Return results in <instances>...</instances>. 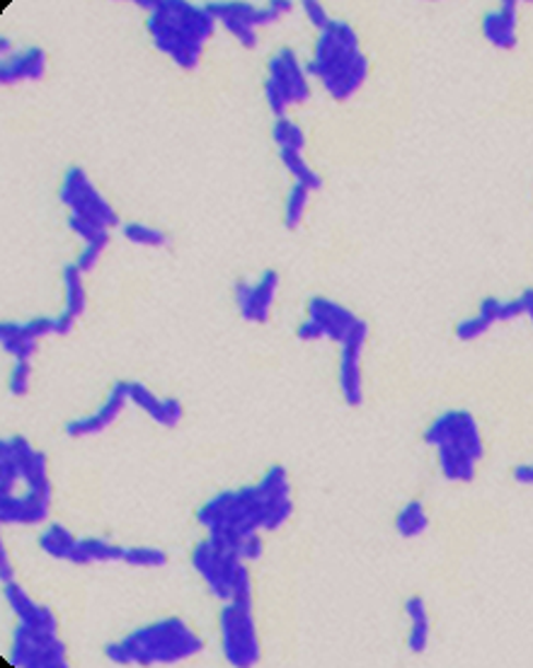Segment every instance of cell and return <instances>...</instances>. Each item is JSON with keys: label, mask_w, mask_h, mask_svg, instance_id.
<instances>
[{"label": "cell", "mask_w": 533, "mask_h": 668, "mask_svg": "<svg viewBox=\"0 0 533 668\" xmlns=\"http://www.w3.org/2000/svg\"><path fill=\"white\" fill-rule=\"evenodd\" d=\"M291 517L293 489L287 467L281 465H271L255 485L219 491L197 509V523L206 535L247 564L263 560V533L284 529Z\"/></svg>", "instance_id": "1"}, {"label": "cell", "mask_w": 533, "mask_h": 668, "mask_svg": "<svg viewBox=\"0 0 533 668\" xmlns=\"http://www.w3.org/2000/svg\"><path fill=\"white\" fill-rule=\"evenodd\" d=\"M49 458L29 439L10 434L0 441V521L39 525L51 511Z\"/></svg>", "instance_id": "2"}, {"label": "cell", "mask_w": 533, "mask_h": 668, "mask_svg": "<svg viewBox=\"0 0 533 668\" xmlns=\"http://www.w3.org/2000/svg\"><path fill=\"white\" fill-rule=\"evenodd\" d=\"M306 69L330 100L347 102L368 81L372 63L362 49L359 32L347 20L332 17L315 37Z\"/></svg>", "instance_id": "3"}, {"label": "cell", "mask_w": 533, "mask_h": 668, "mask_svg": "<svg viewBox=\"0 0 533 668\" xmlns=\"http://www.w3.org/2000/svg\"><path fill=\"white\" fill-rule=\"evenodd\" d=\"M138 5L148 13L146 29L156 49L166 53L178 69H197L206 41L219 25L209 5H194L184 0H141Z\"/></svg>", "instance_id": "4"}, {"label": "cell", "mask_w": 533, "mask_h": 668, "mask_svg": "<svg viewBox=\"0 0 533 668\" xmlns=\"http://www.w3.org/2000/svg\"><path fill=\"white\" fill-rule=\"evenodd\" d=\"M204 652V640L187 620L160 618L105 647L114 666H175Z\"/></svg>", "instance_id": "5"}, {"label": "cell", "mask_w": 533, "mask_h": 668, "mask_svg": "<svg viewBox=\"0 0 533 668\" xmlns=\"http://www.w3.org/2000/svg\"><path fill=\"white\" fill-rule=\"evenodd\" d=\"M424 444L437 456V470L446 482L465 485L475 479L485 458L481 422L468 410H444L424 429Z\"/></svg>", "instance_id": "6"}, {"label": "cell", "mask_w": 533, "mask_h": 668, "mask_svg": "<svg viewBox=\"0 0 533 668\" xmlns=\"http://www.w3.org/2000/svg\"><path fill=\"white\" fill-rule=\"evenodd\" d=\"M190 560L206 591L221 604L241 596H255L253 574H250L247 562L233 550H228L226 545L209 538V535L194 545Z\"/></svg>", "instance_id": "7"}, {"label": "cell", "mask_w": 533, "mask_h": 668, "mask_svg": "<svg viewBox=\"0 0 533 668\" xmlns=\"http://www.w3.org/2000/svg\"><path fill=\"white\" fill-rule=\"evenodd\" d=\"M219 642L228 666L253 668L263 661V640H259L255 620V596H241L221 606Z\"/></svg>", "instance_id": "8"}, {"label": "cell", "mask_w": 533, "mask_h": 668, "mask_svg": "<svg viewBox=\"0 0 533 668\" xmlns=\"http://www.w3.org/2000/svg\"><path fill=\"white\" fill-rule=\"evenodd\" d=\"M265 102L277 119L287 117L291 107L306 105L311 100L308 69L299 59L296 49L279 47L267 59V78L263 85Z\"/></svg>", "instance_id": "9"}, {"label": "cell", "mask_w": 533, "mask_h": 668, "mask_svg": "<svg viewBox=\"0 0 533 668\" xmlns=\"http://www.w3.org/2000/svg\"><path fill=\"white\" fill-rule=\"evenodd\" d=\"M8 661L17 668H69V647L59 634V622H15Z\"/></svg>", "instance_id": "10"}, {"label": "cell", "mask_w": 533, "mask_h": 668, "mask_svg": "<svg viewBox=\"0 0 533 668\" xmlns=\"http://www.w3.org/2000/svg\"><path fill=\"white\" fill-rule=\"evenodd\" d=\"M293 3L289 0H271V3L257 8L253 3H209L211 15L228 35L235 37L247 49L257 47V32L271 27L287 13H291Z\"/></svg>", "instance_id": "11"}, {"label": "cell", "mask_w": 533, "mask_h": 668, "mask_svg": "<svg viewBox=\"0 0 533 668\" xmlns=\"http://www.w3.org/2000/svg\"><path fill=\"white\" fill-rule=\"evenodd\" d=\"M59 199L69 209V216L81 218V221H88L107 230L119 226L114 206L105 199V194L95 187L90 174L83 168L66 170L59 187Z\"/></svg>", "instance_id": "12"}, {"label": "cell", "mask_w": 533, "mask_h": 668, "mask_svg": "<svg viewBox=\"0 0 533 668\" xmlns=\"http://www.w3.org/2000/svg\"><path fill=\"white\" fill-rule=\"evenodd\" d=\"M359 317L347 305L337 303L328 295H311L306 303V317L299 325L296 337L301 342H335L340 344L359 325Z\"/></svg>", "instance_id": "13"}, {"label": "cell", "mask_w": 533, "mask_h": 668, "mask_svg": "<svg viewBox=\"0 0 533 668\" xmlns=\"http://www.w3.org/2000/svg\"><path fill=\"white\" fill-rule=\"evenodd\" d=\"M73 327L63 323L61 315H39L32 320H10L0 327V344L3 352L13 356V361H32L37 352V344L45 337H63Z\"/></svg>", "instance_id": "14"}, {"label": "cell", "mask_w": 533, "mask_h": 668, "mask_svg": "<svg viewBox=\"0 0 533 668\" xmlns=\"http://www.w3.org/2000/svg\"><path fill=\"white\" fill-rule=\"evenodd\" d=\"M372 335L368 323L359 320L354 330L340 342V359H337V390L350 408L364 402V349Z\"/></svg>", "instance_id": "15"}, {"label": "cell", "mask_w": 533, "mask_h": 668, "mask_svg": "<svg viewBox=\"0 0 533 668\" xmlns=\"http://www.w3.org/2000/svg\"><path fill=\"white\" fill-rule=\"evenodd\" d=\"M279 287H281V277L275 269H265L255 279L238 281L233 291L238 315H241L245 323L253 325L267 323L271 308H275L277 303Z\"/></svg>", "instance_id": "16"}, {"label": "cell", "mask_w": 533, "mask_h": 668, "mask_svg": "<svg viewBox=\"0 0 533 668\" xmlns=\"http://www.w3.org/2000/svg\"><path fill=\"white\" fill-rule=\"evenodd\" d=\"M129 402H132L129 400V380H119L93 412L81 414V417L66 422L63 432H66V436H73V439H88V436L102 434L122 417V412Z\"/></svg>", "instance_id": "17"}, {"label": "cell", "mask_w": 533, "mask_h": 668, "mask_svg": "<svg viewBox=\"0 0 533 668\" xmlns=\"http://www.w3.org/2000/svg\"><path fill=\"white\" fill-rule=\"evenodd\" d=\"M521 315H524V308H521L519 295L517 299H495V295H489V299L477 305L473 315L456 323L453 335L456 339H461V342H473V339L485 337L495 325L517 320Z\"/></svg>", "instance_id": "18"}, {"label": "cell", "mask_w": 533, "mask_h": 668, "mask_svg": "<svg viewBox=\"0 0 533 668\" xmlns=\"http://www.w3.org/2000/svg\"><path fill=\"white\" fill-rule=\"evenodd\" d=\"M49 69V53L41 47H25L10 51L0 63V83L17 85L27 81H41Z\"/></svg>", "instance_id": "19"}, {"label": "cell", "mask_w": 533, "mask_h": 668, "mask_svg": "<svg viewBox=\"0 0 533 668\" xmlns=\"http://www.w3.org/2000/svg\"><path fill=\"white\" fill-rule=\"evenodd\" d=\"M481 32L495 49H514L519 41V3L505 0L499 8L487 10L481 20Z\"/></svg>", "instance_id": "20"}, {"label": "cell", "mask_w": 533, "mask_h": 668, "mask_svg": "<svg viewBox=\"0 0 533 668\" xmlns=\"http://www.w3.org/2000/svg\"><path fill=\"white\" fill-rule=\"evenodd\" d=\"M129 400H132V404H136L141 412H146L158 426H162V429H175L184 417V408L180 400L158 398L144 382L129 380Z\"/></svg>", "instance_id": "21"}, {"label": "cell", "mask_w": 533, "mask_h": 668, "mask_svg": "<svg viewBox=\"0 0 533 668\" xmlns=\"http://www.w3.org/2000/svg\"><path fill=\"white\" fill-rule=\"evenodd\" d=\"M126 545H117L105 538H78L71 545L66 562L71 564H107V562H124Z\"/></svg>", "instance_id": "22"}, {"label": "cell", "mask_w": 533, "mask_h": 668, "mask_svg": "<svg viewBox=\"0 0 533 668\" xmlns=\"http://www.w3.org/2000/svg\"><path fill=\"white\" fill-rule=\"evenodd\" d=\"M402 616L408 618V652L424 654L432 640V618L429 608L422 596H410L402 606Z\"/></svg>", "instance_id": "23"}, {"label": "cell", "mask_w": 533, "mask_h": 668, "mask_svg": "<svg viewBox=\"0 0 533 668\" xmlns=\"http://www.w3.org/2000/svg\"><path fill=\"white\" fill-rule=\"evenodd\" d=\"M61 281H63V308L59 315L63 317V323L73 327L75 320L85 313V308H88V291H85L83 271L75 262L63 267Z\"/></svg>", "instance_id": "24"}, {"label": "cell", "mask_w": 533, "mask_h": 668, "mask_svg": "<svg viewBox=\"0 0 533 668\" xmlns=\"http://www.w3.org/2000/svg\"><path fill=\"white\" fill-rule=\"evenodd\" d=\"M429 531V513L420 499H410L402 503L396 513V533L400 538L412 541Z\"/></svg>", "instance_id": "25"}, {"label": "cell", "mask_w": 533, "mask_h": 668, "mask_svg": "<svg viewBox=\"0 0 533 668\" xmlns=\"http://www.w3.org/2000/svg\"><path fill=\"white\" fill-rule=\"evenodd\" d=\"M277 153L281 166H284V170L291 174L293 184H301V187H306L311 192H318L323 187L320 172L306 160V153L303 150H277Z\"/></svg>", "instance_id": "26"}, {"label": "cell", "mask_w": 533, "mask_h": 668, "mask_svg": "<svg viewBox=\"0 0 533 668\" xmlns=\"http://www.w3.org/2000/svg\"><path fill=\"white\" fill-rule=\"evenodd\" d=\"M73 541H75V535L66 529V525H61V523H49L47 529H41V533H39L41 552L53 557V560H61V562H66Z\"/></svg>", "instance_id": "27"}, {"label": "cell", "mask_w": 533, "mask_h": 668, "mask_svg": "<svg viewBox=\"0 0 533 668\" xmlns=\"http://www.w3.org/2000/svg\"><path fill=\"white\" fill-rule=\"evenodd\" d=\"M271 141H275L277 150H306V131L289 117L277 119L271 126Z\"/></svg>", "instance_id": "28"}, {"label": "cell", "mask_w": 533, "mask_h": 668, "mask_svg": "<svg viewBox=\"0 0 533 668\" xmlns=\"http://www.w3.org/2000/svg\"><path fill=\"white\" fill-rule=\"evenodd\" d=\"M311 190L301 187V184H291L289 192H287V199H284V226L289 230H296L301 228L303 218H306L308 214V206H311Z\"/></svg>", "instance_id": "29"}, {"label": "cell", "mask_w": 533, "mask_h": 668, "mask_svg": "<svg viewBox=\"0 0 533 668\" xmlns=\"http://www.w3.org/2000/svg\"><path fill=\"white\" fill-rule=\"evenodd\" d=\"M122 235L129 240V243L141 245V247H166L170 243L166 230H160L156 226H148V223H141V221L124 223Z\"/></svg>", "instance_id": "30"}, {"label": "cell", "mask_w": 533, "mask_h": 668, "mask_svg": "<svg viewBox=\"0 0 533 668\" xmlns=\"http://www.w3.org/2000/svg\"><path fill=\"white\" fill-rule=\"evenodd\" d=\"M124 564L136 569H160L168 564V552L156 545H126Z\"/></svg>", "instance_id": "31"}, {"label": "cell", "mask_w": 533, "mask_h": 668, "mask_svg": "<svg viewBox=\"0 0 533 668\" xmlns=\"http://www.w3.org/2000/svg\"><path fill=\"white\" fill-rule=\"evenodd\" d=\"M32 382V361H13V368H10L8 376V392L13 398H23L29 392Z\"/></svg>", "instance_id": "32"}, {"label": "cell", "mask_w": 533, "mask_h": 668, "mask_svg": "<svg viewBox=\"0 0 533 668\" xmlns=\"http://www.w3.org/2000/svg\"><path fill=\"white\" fill-rule=\"evenodd\" d=\"M301 8H303V13H306L311 27L315 32H320L332 20V15L328 13V8H325L323 3H318V0H303Z\"/></svg>", "instance_id": "33"}, {"label": "cell", "mask_w": 533, "mask_h": 668, "mask_svg": "<svg viewBox=\"0 0 533 668\" xmlns=\"http://www.w3.org/2000/svg\"><path fill=\"white\" fill-rule=\"evenodd\" d=\"M511 479H514L521 487H533V463L511 467Z\"/></svg>", "instance_id": "34"}, {"label": "cell", "mask_w": 533, "mask_h": 668, "mask_svg": "<svg viewBox=\"0 0 533 668\" xmlns=\"http://www.w3.org/2000/svg\"><path fill=\"white\" fill-rule=\"evenodd\" d=\"M519 301H521V308H524V317H529L531 325H533V289L521 291Z\"/></svg>", "instance_id": "35"}]
</instances>
